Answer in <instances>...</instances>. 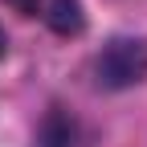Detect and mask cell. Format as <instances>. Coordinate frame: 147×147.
Listing matches in <instances>:
<instances>
[{
  "instance_id": "obj_1",
  "label": "cell",
  "mask_w": 147,
  "mask_h": 147,
  "mask_svg": "<svg viewBox=\"0 0 147 147\" xmlns=\"http://www.w3.org/2000/svg\"><path fill=\"white\" fill-rule=\"evenodd\" d=\"M147 78V41L119 37L98 53V82L102 86H135Z\"/></svg>"
},
{
  "instance_id": "obj_2",
  "label": "cell",
  "mask_w": 147,
  "mask_h": 147,
  "mask_svg": "<svg viewBox=\"0 0 147 147\" xmlns=\"http://www.w3.org/2000/svg\"><path fill=\"white\" fill-rule=\"evenodd\" d=\"M4 4H12L21 16H33V21H41L53 33H65V37L82 29V4L78 0H4Z\"/></svg>"
},
{
  "instance_id": "obj_3",
  "label": "cell",
  "mask_w": 147,
  "mask_h": 147,
  "mask_svg": "<svg viewBox=\"0 0 147 147\" xmlns=\"http://www.w3.org/2000/svg\"><path fill=\"white\" fill-rule=\"evenodd\" d=\"M0 57H4V33H0Z\"/></svg>"
}]
</instances>
